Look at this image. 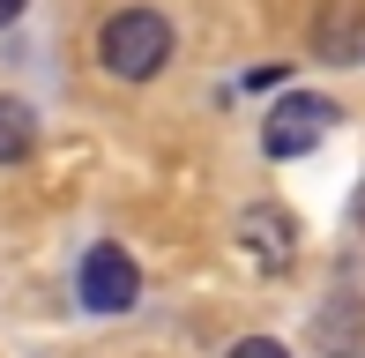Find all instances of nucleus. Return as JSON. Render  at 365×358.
Segmentation results:
<instances>
[{
	"label": "nucleus",
	"instance_id": "obj_1",
	"mask_svg": "<svg viewBox=\"0 0 365 358\" xmlns=\"http://www.w3.org/2000/svg\"><path fill=\"white\" fill-rule=\"evenodd\" d=\"M97 60H105V75H120V83H149V75L172 60V23H164L157 8H120L97 30Z\"/></svg>",
	"mask_w": 365,
	"mask_h": 358
},
{
	"label": "nucleus",
	"instance_id": "obj_2",
	"mask_svg": "<svg viewBox=\"0 0 365 358\" xmlns=\"http://www.w3.org/2000/svg\"><path fill=\"white\" fill-rule=\"evenodd\" d=\"M75 291H82V306L90 314H135V299H142V269H135V254L127 247H90L82 254V276H75Z\"/></svg>",
	"mask_w": 365,
	"mask_h": 358
},
{
	"label": "nucleus",
	"instance_id": "obj_3",
	"mask_svg": "<svg viewBox=\"0 0 365 358\" xmlns=\"http://www.w3.org/2000/svg\"><path fill=\"white\" fill-rule=\"evenodd\" d=\"M328 127H336V105H328V97H313V90H291L284 105L261 120V150L284 165V157H306L313 142L328 135Z\"/></svg>",
	"mask_w": 365,
	"mask_h": 358
},
{
	"label": "nucleus",
	"instance_id": "obj_4",
	"mask_svg": "<svg viewBox=\"0 0 365 358\" xmlns=\"http://www.w3.org/2000/svg\"><path fill=\"white\" fill-rule=\"evenodd\" d=\"M239 239H246V262L254 269H291V254H298V224H291V209H276V202L239 209Z\"/></svg>",
	"mask_w": 365,
	"mask_h": 358
},
{
	"label": "nucleus",
	"instance_id": "obj_5",
	"mask_svg": "<svg viewBox=\"0 0 365 358\" xmlns=\"http://www.w3.org/2000/svg\"><path fill=\"white\" fill-rule=\"evenodd\" d=\"M38 150V112L23 97H0V165H23Z\"/></svg>",
	"mask_w": 365,
	"mask_h": 358
},
{
	"label": "nucleus",
	"instance_id": "obj_6",
	"mask_svg": "<svg viewBox=\"0 0 365 358\" xmlns=\"http://www.w3.org/2000/svg\"><path fill=\"white\" fill-rule=\"evenodd\" d=\"M224 358H291V351L276 344V336H246V344H231Z\"/></svg>",
	"mask_w": 365,
	"mask_h": 358
},
{
	"label": "nucleus",
	"instance_id": "obj_7",
	"mask_svg": "<svg viewBox=\"0 0 365 358\" xmlns=\"http://www.w3.org/2000/svg\"><path fill=\"white\" fill-rule=\"evenodd\" d=\"M23 8H30V0H0V30H8L15 15H23Z\"/></svg>",
	"mask_w": 365,
	"mask_h": 358
},
{
	"label": "nucleus",
	"instance_id": "obj_8",
	"mask_svg": "<svg viewBox=\"0 0 365 358\" xmlns=\"http://www.w3.org/2000/svg\"><path fill=\"white\" fill-rule=\"evenodd\" d=\"M351 224H358V232H365V187H358V209H351Z\"/></svg>",
	"mask_w": 365,
	"mask_h": 358
}]
</instances>
